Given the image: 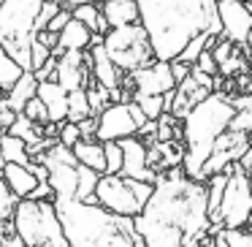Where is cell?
<instances>
[{
    "instance_id": "32",
    "label": "cell",
    "mask_w": 252,
    "mask_h": 247,
    "mask_svg": "<svg viewBox=\"0 0 252 247\" xmlns=\"http://www.w3.org/2000/svg\"><path fill=\"white\" fill-rule=\"evenodd\" d=\"M52 57H55V52H52L49 46H44L38 38H35L33 46H30V71H33V73L41 71V68H44L46 63L52 60Z\"/></svg>"
},
{
    "instance_id": "34",
    "label": "cell",
    "mask_w": 252,
    "mask_h": 247,
    "mask_svg": "<svg viewBox=\"0 0 252 247\" xmlns=\"http://www.w3.org/2000/svg\"><path fill=\"white\" fill-rule=\"evenodd\" d=\"M230 128H233V131H244L252 136V104L236 109V117L230 120Z\"/></svg>"
},
{
    "instance_id": "33",
    "label": "cell",
    "mask_w": 252,
    "mask_h": 247,
    "mask_svg": "<svg viewBox=\"0 0 252 247\" xmlns=\"http://www.w3.org/2000/svg\"><path fill=\"white\" fill-rule=\"evenodd\" d=\"M228 247H252V231L250 228H222Z\"/></svg>"
},
{
    "instance_id": "9",
    "label": "cell",
    "mask_w": 252,
    "mask_h": 247,
    "mask_svg": "<svg viewBox=\"0 0 252 247\" xmlns=\"http://www.w3.org/2000/svg\"><path fill=\"white\" fill-rule=\"evenodd\" d=\"M250 223H252L250 171L233 163L228 166V182H225V196H222V207H220V225L222 228H247Z\"/></svg>"
},
{
    "instance_id": "42",
    "label": "cell",
    "mask_w": 252,
    "mask_h": 247,
    "mask_svg": "<svg viewBox=\"0 0 252 247\" xmlns=\"http://www.w3.org/2000/svg\"><path fill=\"white\" fill-rule=\"evenodd\" d=\"M49 3H60L63 8H76L82 3H95V0H49Z\"/></svg>"
},
{
    "instance_id": "12",
    "label": "cell",
    "mask_w": 252,
    "mask_h": 247,
    "mask_svg": "<svg viewBox=\"0 0 252 247\" xmlns=\"http://www.w3.org/2000/svg\"><path fill=\"white\" fill-rule=\"evenodd\" d=\"M138 125L133 120L130 104H109L98 114V133L95 139L100 141H122L127 136H136Z\"/></svg>"
},
{
    "instance_id": "31",
    "label": "cell",
    "mask_w": 252,
    "mask_h": 247,
    "mask_svg": "<svg viewBox=\"0 0 252 247\" xmlns=\"http://www.w3.org/2000/svg\"><path fill=\"white\" fill-rule=\"evenodd\" d=\"M103 149H106V174H120L122 171V144L120 141H103Z\"/></svg>"
},
{
    "instance_id": "13",
    "label": "cell",
    "mask_w": 252,
    "mask_h": 247,
    "mask_svg": "<svg viewBox=\"0 0 252 247\" xmlns=\"http://www.w3.org/2000/svg\"><path fill=\"white\" fill-rule=\"evenodd\" d=\"M133 95H165L171 90H176V79L171 71V63L155 60L149 66L138 68L136 73H130Z\"/></svg>"
},
{
    "instance_id": "7",
    "label": "cell",
    "mask_w": 252,
    "mask_h": 247,
    "mask_svg": "<svg viewBox=\"0 0 252 247\" xmlns=\"http://www.w3.org/2000/svg\"><path fill=\"white\" fill-rule=\"evenodd\" d=\"M155 185L141 179H130L122 174H100L98 187H95V201L103 209L122 217H136L147 207Z\"/></svg>"
},
{
    "instance_id": "6",
    "label": "cell",
    "mask_w": 252,
    "mask_h": 247,
    "mask_svg": "<svg viewBox=\"0 0 252 247\" xmlns=\"http://www.w3.org/2000/svg\"><path fill=\"white\" fill-rule=\"evenodd\" d=\"M14 231L25 247H71L57 214L55 198H19L14 212Z\"/></svg>"
},
{
    "instance_id": "36",
    "label": "cell",
    "mask_w": 252,
    "mask_h": 247,
    "mask_svg": "<svg viewBox=\"0 0 252 247\" xmlns=\"http://www.w3.org/2000/svg\"><path fill=\"white\" fill-rule=\"evenodd\" d=\"M60 144L65 147H73L76 141H82V131H79V122H63L60 125Z\"/></svg>"
},
{
    "instance_id": "1",
    "label": "cell",
    "mask_w": 252,
    "mask_h": 247,
    "mask_svg": "<svg viewBox=\"0 0 252 247\" xmlns=\"http://www.w3.org/2000/svg\"><path fill=\"white\" fill-rule=\"evenodd\" d=\"M147 247H198L214 234L206 204V182L185 174L182 166L158 176L141 214L133 217Z\"/></svg>"
},
{
    "instance_id": "15",
    "label": "cell",
    "mask_w": 252,
    "mask_h": 247,
    "mask_svg": "<svg viewBox=\"0 0 252 247\" xmlns=\"http://www.w3.org/2000/svg\"><path fill=\"white\" fill-rule=\"evenodd\" d=\"M122 155H125V160H122V176H130V179H141V182H158V174H155L152 169H149V147L141 141V139L136 136H127L122 139Z\"/></svg>"
},
{
    "instance_id": "46",
    "label": "cell",
    "mask_w": 252,
    "mask_h": 247,
    "mask_svg": "<svg viewBox=\"0 0 252 247\" xmlns=\"http://www.w3.org/2000/svg\"><path fill=\"white\" fill-rule=\"evenodd\" d=\"M6 95H8V93H6V90H3V87H0V98H6Z\"/></svg>"
},
{
    "instance_id": "19",
    "label": "cell",
    "mask_w": 252,
    "mask_h": 247,
    "mask_svg": "<svg viewBox=\"0 0 252 247\" xmlns=\"http://www.w3.org/2000/svg\"><path fill=\"white\" fill-rule=\"evenodd\" d=\"M93 30L79 19H71L65 28L60 30V46L55 49V55L60 57L63 52H87L93 46Z\"/></svg>"
},
{
    "instance_id": "28",
    "label": "cell",
    "mask_w": 252,
    "mask_h": 247,
    "mask_svg": "<svg viewBox=\"0 0 252 247\" xmlns=\"http://www.w3.org/2000/svg\"><path fill=\"white\" fill-rule=\"evenodd\" d=\"M17 204H19V196L11 190V187H8V182L0 176V225L11 223V220H14Z\"/></svg>"
},
{
    "instance_id": "24",
    "label": "cell",
    "mask_w": 252,
    "mask_h": 247,
    "mask_svg": "<svg viewBox=\"0 0 252 247\" xmlns=\"http://www.w3.org/2000/svg\"><path fill=\"white\" fill-rule=\"evenodd\" d=\"M0 152H3V160L6 163H19V166H28V169H33V155H30L28 149V141H22L19 136H14V133H3L0 136Z\"/></svg>"
},
{
    "instance_id": "10",
    "label": "cell",
    "mask_w": 252,
    "mask_h": 247,
    "mask_svg": "<svg viewBox=\"0 0 252 247\" xmlns=\"http://www.w3.org/2000/svg\"><path fill=\"white\" fill-rule=\"evenodd\" d=\"M222 38L239 46H252V3L247 0H217Z\"/></svg>"
},
{
    "instance_id": "8",
    "label": "cell",
    "mask_w": 252,
    "mask_h": 247,
    "mask_svg": "<svg viewBox=\"0 0 252 247\" xmlns=\"http://www.w3.org/2000/svg\"><path fill=\"white\" fill-rule=\"evenodd\" d=\"M103 46L109 52L111 63L120 68L122 73H136L138 68L155 63V52L149 44V35L141 22L136 25H122V28H111L103 35Z\"/></svg>"
},
{
    "instance_id": "25",
    "label": "cell",
    "mask_w": 252,
    "mask_h": 247,
    "mask_svg": "<svg viewBox=\"0 0 252 247\" xmlns=\"http://www.w3.org/2000/svg\"><path fill=\"white\" fill-rule=\"evenodd\" d=\"M73 11V19H79V22H84L90 30H93L95 35H106L109 33V22H106V17H103V11H100V6L98 3H82V6H76V8H71Z\"/></svg>"
},
{
    "instance_id": "47",
    "label": "cell",
    "mask_w": 252,
    "mask_h": 247,
    "mask_svg": "<svg viewBox=\"0 0 252 247\" xmlns=\"http://www.w3.org/2000/svg\"><path fill=\"white\" fill-rule=\"evenodd\" d=\"M250 187H252V171H250Z\"/></svg>"
},
{
    "instance_id": "29",
    "label": "cell",
    "mask_w": 252,
    "mask_h": 247,
    "mask_svg": "<svg viewBox=\"0 0 252 247\" xmlns=\"http://www.w3.org/2000/svg\"><path fill=\"white\" fill-rule=\"evenodd\" d=\"M209 38H212L209 33H201V35H195V38H192L190 44L185 46V52L179 55V60L190 63V66H195V63H198V57H201L203 52L209 49Z\"/></svg>"
},
{
    "instance_id": "38",
    "label": "cell",
    "mask_w": 252,
    "mask_h": 247,
    "mask_svg": "<svg viewBox=\"0 0 252 247\" xmlns=\"http://www.w3.org/2000/svg\"><path fill=\"white\" fill-rule=\"evenodd\" d=\"M195 68H201V71H206L209 76H220V66H217V60H214L212 49H206V52H203L201 57H198Z\"/></svg>"
},
{
    "instance_id": "30",
    "label": "cell",
    "mask_w": 252,
    "mask_h": 247,
    "mask_svg": "<svg viewBox=\"0 0 252 247\" xmlns=\"http://www.w3.org/2000/svg\"><path fill=\"white\" fill-rule=\"evenodd\" d=\"M22 114L28 117V120H33V122H38V125H49V109H46V104L35 95V98H30L28 104H25V109H22Z\"/></svg>"
},
{
    "instance_id": "14",
    "label": "cell",
    "mask_w": 252,
    "mask_h": 247,
    "mask_svg": "<svg viewBox=\"0 0 252 247\" xmlns=\"http://www.w3.org/2000/svg\"><path fill=\"white\" fill-rule=\"evenodd\" d=\"M57 57V55H55ZM55 82H60L68 93L82 90L93 82V66H90V52H63L57 57Z\"/></svg>"
},
{
    "instance_id": "11",
    "label": "cell",
    "mask_w": 252,
    "mask_h": 247,
    "mask_svg": "<svg viewBox=\"0 0 252 247\" xmlns=\"http://www.w3.org/2000/svg\"><path fill=\"white\" fill-rule=\"evenodd\" d=\"M250 147H252V136H250V133L228 128V131H225L222 136L217 139V144H214V149H212V155H209L206 166H203V171H206V179H209L212 174L228 171V166L239 163L241 155H244Z\"/></svg>"
},
{
    "instance_id": "2",
    "label": "cell",
    "mask_w": 252,
    "mask_h": 247,
    "mask_svg": "<svg viewBox=\"0 0 252 247\" xmlns=\"http://www.w3.org/2000/svg\"><path fill=\"white\" fill-rule=\"evenodd\" d=\"M155 60L171 63L195 35H222L217 0H136Z\"/></svg>"
},
{
    "instance_id": "37",
    "label": "cell",
    "mask_w": 252,
    "mask_h": 247,
    "mask_svg": "<svg viewBox=\"0 0 252 247\" xmlns=\"http://www.w3.org/2000/svg\"><path fill=\"white\" fill-rule=\"evenodd\" d=\"M14 120H17V111L8 106L6 98H0V133H8V131H11Z\"/></svg>"
},
{
    "instance_id": "40",
    "label": "cell",
    "mask_w": 252,
    "mask_h": 247,
    "mask_svg": "<svg viewBox=\"0 0 252 247\" xmlns=\"http://www.w3.org/2000/svg\"><path fill=\"white\" fill-rule=\"evenodd\" d=\"M35 38H38L44 46H49L52 52H55L57 46H60V33H55V30H41V33L35 35Z\"/></svg>"
},
{
    "instance_id": "39",
    "label": "cell",
    "mask_w": 252,
    "mask_h": 247,
    "mask_svg": "<svg viewBox=\"0 0 252 247\" xmlns=\"http://www.w3.org/2000/svg\"><path fill=\"white\" fill-rule=\"evenodd\" d=\"M171 71H174V79H176V84H179L182 79H187V76H190L192 66H190V63H185V60H179V57H176V60H171Z\"/></svg>"
},
{
    "instance_id": "48",
    "label": "cell",
    "mask_w": 252,
    "mask_h": 247,
    "mask_svg": "<svg viewBox=\"0 0 252 247\" xmlns=\"http://www.w3.org/2000/svg\"><path fill=\"white\" fill-rule=\"evenodd\" d=\"M95 3H106V0H95Z\"/></svg>"
},
{
    "instance_id": "22",
    "label": "cell",
    "mask_w": 252,
    "mask_h": 247,
    "mask_svg": "<svg viewBox=\"0 0 252 247\" xmlns=\"http://www.w3.org/2000/svg\"><path fill=\"white\" fill-rule=\"evenodd\" d=\"M35 93H38V79H35L33 71H25L22 76H19V82L8 90L6 101H8V106H11L17 114H22L25 104H28L30 98H35Z\"/></svg>"
},
{
    "instance_id": "20",
    "label": "cell",
    "mask_w": 252,
    "mask_h": 247,
    "mask_svg": "<svg viewBox=\"0 0 252 247\" xmlns=\"http://www.w3.org/2000/svg\"><path fill=\"white\" fill-rule=\"evenodd\" d=\"M109 28H122V25H136L138 22V3L136 0H106L100 3Z\"/></svg>"
},
{
    "instance_id": "43",
    "label": "cell",
    "mask_w": 252,
    "mask_h": 247,
    "mask_svg": "<svg viewBox=\"0 0 252 247\" xmlns=\"http://www.w3.org/2000/svg\"><path fill=\"white\" fill-rule=\"evenodd\" d=\"M239 166H241V169H244V171H252V147H250V149H247V152H244V155H241V160H239Z\"/></svg>"
},
{
    "instance_id": "44",
    "label": "cell",
    "mask_w": 252,
    "mask_h": 247,
    "mask_svg": "<svg viewBox=\"0 0 252 247\" xmlns=\"http://www.w3.org/2000/svg\"><path fill=\"white\" fill-rule=\"evenodd\" d=\"M133 247H147V242H144V236H141V234L136 236V245H133Z\"/></svg>"
},
{
    "instance_id": "17",
    "label": "cell",
    "mask_w": 252,
    "mask_h": 247,
    "mask_svg": "<svg viewBox=\"0 0 252 247\" xmlns=\"http://www.w3.org/2000/svg\"><path fill=\"white\" fill-rule=\"evenodd\" d=\"M35 95L46 104V109H49V120L55 122V125L68 122V90L63 87L60 82H55V79L38 82V93Z\"/></svg>"
},
{
    "instance_id": "3",
    "label": "cell",
    "mask_w": 252,
    "mask_h": 247,
    "mask_svg": "<svg viewBox=\"0 0 252 247\" xmlns=\"http://www.w3.org/2000/svg\"><path fill=\"white\" fill-rule=\"evenodd\" d=\"M63 231L71 247H133L136 245V223L122 217L100 204H87L79 198H55Z\"/></svg>"
},
{
    "instance_id": "4",
    "label": "cell",
    "mask_w": 252,
    "mask_h": 247,
    "mask_svg": "<svg viewBox=\"0 0 252 247\" xmlns=\"http://www.w3.org/2000/svg\"><path fill=\"white\" fill-rule=\"evenodd\" d=\"M236 117L233 95L214 90L198 106H192L190 114L182 120V131H185V160L182 169L187 176L198 182H206V166L209 155H212L217 139L230 128V120Z\"/></svg>"
},
{
    "instance_id": "5",
    "label": "cell",
    "mask_w": 252,
    "mask_h": 247,
    "mask_svg": "<svg viewBox=\"0 0 252 247\" xmlns=\"http://www.w3.org/2000/svg\"><path fill=\"white\" fill-rule=\"evenodd\" d=\"M44 0H0V46L30 71V46L35 35V22Z\"/></svg>"
},
{
    "instance_id": "45",
    "label": "cell",
    "mask_w": 252,
    "mask_h": 247,
    "mask_svg": "<svg viewBox=\"0 0 252 247\" xmlns=\"http://www.w3.org/2000/svg\"><path fill=\"white\" fill-rule=\"evenodd\" d=\"M250 82H252V52H250Z\"/></svg>"
},
{
    "instance_id": "23",
    "label": "cell",
    "mask_w": 252,
    "mask_h": 247,
    "mask_svg": "<svg viewBox=\"0 0 252 247\" xmlns=\"http://www.w3.org/2000/svg\"><path fill=\"white\" fill-rule=\"evenodd\" d=\"M225 182H228V171L212 174L206 179V204H209V217H212L214 231H220V207H222V196H225Z\"/></svg>"
},
{
    "instance_id": "41",
    "label": "cell",
    "mask_w": 252,
    "mask_h": 247,
    "mask_svg": "<svg viewBox=\"0 0 252 247\" xmlns=\"http://www.w3.org/2000/svg\"><path fill=\"white\" fill-rule=\"evenodd\" d=\"M79 131H82V139H95V133H98V117L82 120L79 122Z\"/></svg>"
},
{
    "instance_id": "35",
    "label": "cell",
    "mask_w": 252,
    "mask_h": 247,
    "mask_svg": "<svg viewBox=\"0 0 252 247\" xmlns=\"http://www.w3.org/2000/svg\"><path fill=\"white\" fill-rule=\"evenodd\" d=\"M60 8H63L60 3H49V0H44V8H41V14H38V22H35V30L41 33V30H46V28H49V22L57 17V14H60Z\"/></svg>"
},
{
    "instance_id": "18",
    "label": "cell",
    "mask_w": 252,
    "mask_h": 247,
    "mask_svg": "<svg viewBox=\"0 0 252 247\" xmlns=\"http://www.w3.org/2000/svg\"><path fill=\"white\" fill-rule=\"evenodd\" d=\"M0 176L8 182V187H11L19 198H30L33 190L41 185L38 174H35L33 169H28V166H19V163H6L0 169Z\"/></svg>"
},
{
    "instance_id": "16",
    "label": "cell",
    "mask_w": 252,
    "mask_h": 247,
    "mask_svg": "<svg viewBox=\"0 0 252 247\" xmlns=\"http://www.w3.org/2000/svg\"><path fill=\"white\" fill-rule=\"evenodd\" d=\"M87 52H90V66H93V79L98 84H103L106 90H111V101H114V104H122L120 101V87H122L120 76H122V71L111 63L103 41H95Z\"/></svg>"
},
{
    "instance_id": "26",
    "label": "cell",
    "mask_w": 252,
    "mask_h": 247,
    "mask_svg": "<svg viewBox=\"0 0 252 247\" xmlns=\"http://www.w3.org/2000/svg\"><path fill=\"white\" fill-rule=\"evenodd\" d=\"M87 117H95L93 109H90L87 87L68 93V122H82V120H87Z\"/></svg>"
},
{
    "instance_id": "27",
    "label": "cell",
    "mask_w": 252,
    "mask_h": 247,
    "mask_svg": "<svg viewBox=\"0 0 252 247\" xmlns=\"http://www.w3.org/2000/svg\"><path fill=\"white\" fill-rule=\"evenodd\" d=\"M22 73H25V68L19 66L11 55H8L3 46H0V87L8 93V90L19 82V76H22Z\"/></svg>"
},
{
    "instance_id": "21",
    "label": "cell",
    "mask_w": 252,
    "mask_h": 247,
    "mask_svg": "<svg viewBox=\"0 0 252 247\" xmlns=\"http://www.w3.org/2000/svg\"><path fill=\"white\" fill-rule=\"evenodd\" d=\"M73 155L82 166H90L95 169L98 174H106V149L100 139H82V141L73 144Z\"/></svg>"
}]
</instances>
